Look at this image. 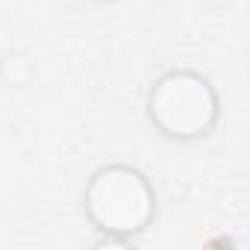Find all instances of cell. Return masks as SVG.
Returning a JSON list of instances; mask_svg holds the SVG:
<instances>
[{
  "label": "cell",
  "mask_w": 250,
  "mask_h": 250,
  "mask_svg": "<svg viewBox=\"0 0 250 250\" xmlns=\"http://www.w3.org/2000/svg\"><path fill=\"white\" fill-rule=\"evenodd\" d=\"M83 215L97 235L136 244V238L153 227L159 215V197L142 168L106 162L94 168L83 186Z\"/></svg>",
  "instance_id": "6da1fadb"
},
{
  "label": "cell",
  "mask_w": 250,
  "mask_h": 250,
  "mask_svg": "<svg viewBox=\"0 0 250 250\" xmlns=\"http://www.w3.org/2000/svg\"><path fill=\"white\" fill-rule=\"evenodd\" d=\"M145 118L159 139L191 145L209 139L221 121V94L194 68L162 71L145 94Z\"/></svg>",
  "instance_id": "7a4b0ae2"
},
{
  "label": "cell",
  "mask_w": 250,
  "mask_h": 250,
  "mask_svg": "<svg viewBox=\"0 0 250 250\" xmlns=\"http://www.w3.org/2000/svg\"><path fill=\"white\" fill-rule=\"evenodd\" d=\"M88 3H97V6H112V3H118V0H88Z\"/></svg>",
  "instance_id": "3957f363"
}]
</instances>
